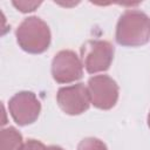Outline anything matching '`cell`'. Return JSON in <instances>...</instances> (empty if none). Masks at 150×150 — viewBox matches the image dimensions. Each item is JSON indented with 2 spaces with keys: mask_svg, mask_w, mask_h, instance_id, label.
<instances>
[{
  "mask_svg": "<svg viewBox=\"0 0 150 150\" xmlns=\"http://www.w3.org/2000/svg\"><path fill=\"white\" fill-rule=\"evenodd\" d=\"M148 124H149V127H150V112H149V116H148Z\"/></svg>",
  "mask_w": 150,
  "mask_h": 150,
  "instance_id": "cell-13",
  "label": "cell"
},
{
  "mask_svg": "<svg viewBox=\"0 0 150 150\" xmlns=\"http://www.w3.org/2000/svg\"><path fill=\"white\" fill-rule=\"evenodd\" d=\"M88 93L90 102L98 109L108 110L112 108L118 98V87L116 82L107 75H96L88 81Z\"/></svg>",
  "mask_w": 150,
  "mask_h": 150,
  "instance_id": "cell-4",
  "label": "cell"
},
{
  "mask_svg": "<svg viewBox=\"0 0 150 150\" xmlns=\"http://www.w3.org/2000/svg\"><path fill=\"white\" fill-rule=\"evenodd\" d=\"M150 38V18L136 9L125 11L116 26V41L125 47L143 46Z\"/></svg>",
  "mask_w": 150,
  "mask_h": 150,
  "instance_id": "cell-1",
  "label": "cell"
},
{
  "mask_svg": "<svg viewBox=\"0 0 150 150\" xmlns=\"http://www.w3.org/2000/svg\"><path fill=\"white\" fill-rule=\"evenodd\" d=\"M9 112L19 125H27L36 121L41 104L32 91H20L9 100Z\"/></svg>",
  "mask_w": 150,
  "mask_h": 150,
  "instance_id": "cell-6",
  "label": "cell"
},
{
  "mask_svg": "<svg viewBox=\"0 0 150 150\" xmlns=\"http://www.w3.org/2000/svg\"><path fill=\"white\" fill-rule=\"evenodd\" d=\"M19 46L32 54L43 53L50 43V32L47 23L38 16L25 19L16 29Z\"/></svg>",
  "mask_w": 150,
  "mask_h": 150,
  "instance_id": "cell-2",
  "label": "cell"
},
{
  "mask_svg": "<svg viewBox=\"0 0 150 150\" xmlns=\"http://www.w3.org/2000/svg\"><path fill=\"white\" fill-rule=\"evenodd\" d=\"M83 66L79 56L71 50L59 52L52 62V75L59 83H70L82 77Z\"/></svg>",
  "mask_w": 150,
  "mask_h": 150,
  "instance_id": "cell-5",
  "label": "cell"
},
{
  "mask_svg": "<svg viewBox=\"0 0 150 150\" xmlns=\"http://www.w3.org/2000/svg\"><path fill=\"white\" fill-rule=\"evenodd\" d=\"M56 100L60 108L68 115H80L84 112L91 103L88 88L82 83L59 89Z\"/></svg>",
  "mask_w": 150,
  "mask_h": 150,
  "instance_id": "cell-7",
  "label": "cell"
},
{
  "mask_svg": "<svg viewBox=\"0 0 150 150\" xmlns=\"http://www.w3.org/2000/svg\"><path fill=\"white\" fill-rule=\"evenodd\" d=\"M41 2L36 1H13V5L21 12L27 13V12H33L36 7L40 6Z\"/></svg>",
  "mask_w": 150,
  "mask_h": 150,
  "instance_id": "cell-10",
  "label": "cell"
},
{
  "mask_svg": "<svg viewBox=\"0 0 150 150\" xmlns=\"http://www.w3.org/2000/svg\"><path fill=\"white\" fill-rule=\"evenodd\" d=\"M45 150H63V149L60 146H56V145H50V146L45 148Z\"/></svg>",
  "mask_w": 150,
  "mask_h": 150,
  "instance_id": "cell-12",
  "label": "cell"
},
{
  "mask_svg": "<svg viewBox=\"0 0 150 150\" xmlns=\"http://www.w3.org/2000/svg\"><path fill=\"white\" fill-rule=\"evenodd\" d=\"M81 53L86 70L94 74L104 71L110 67L114 57V47L110 42L103 40L88 41L83 45Z\"/></svg>",
  "mask_w": 150,
  "mask_h": 150,
  "instance_id": "cell-3",
  "label": "cell"
},
{
  "mask_svg": "<svg viewBox=\"0 0 150 150\" xmlns=\"http://www.w3.org/2000/svg\"><path fill=\"white\" fill-rule=\"evenodd\" d=\"M77 150H108L105 144L97 138L88 137L79 143Z\"/></svg>",
  "mask_w": 150,
  "mask_h": 150,
  "instance_id": "cell-9",
  "label": "cell"
},
{
  "mask_svg": "<svg viewBox=\"0 0 150 150\" xmlns=\"http://www.w3.org/2000/svg\"><path fill=\"white\" fill-rule=\"evenodd\" d=\"M22 145V136L15 128L9 127L1 130L0 150H20Z\"/></svg>",
  "mask_w": 150,
  "mask_h": 150,
  "instance_id": "cell-8",
  "label": "cell"
},
{
  "mask_svg": "<svg viewBox=\"0 0 150 150\" xmlns=\"http://www.w3.org/2000/svg\"><path fill=\"white\" fill-rule=\"evenodd\" d=\"M45 148L46 146L41 142L36 139H28L26 143H23L20 150H45Z\"/></svg>",
  "mask_w": 150,
  "mask_h": 150,
  "instance_id": "cell-11",
  "label": "cell"
}]
</instances>
